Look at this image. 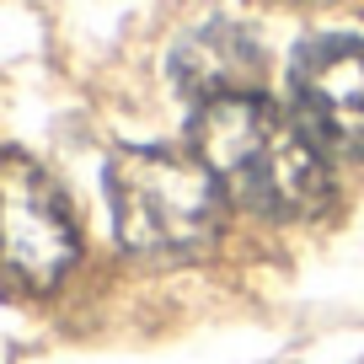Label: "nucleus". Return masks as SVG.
<instances>
[{
    "label": "nucleus",
    "mask_w": 364,
    "mask_h": 364,
    "mask_svg": "<svg viewBox=\"0 0 364 364\" xmlns=\"http://www.w3.org/2000/svg\"><path fill=\"white\" fill-rule=\"evenodd\" d=\"M289 102L321 156H364V38H306L289 59Z\"/></svg>",
    "instance_id": "20e7f679"
},
{
    "label": "nucleus",
    "mask_w": 364,
    "mask_h": 364,
    "mask_svg": "<svg viewBox=\"0 0 364 364\" xmlns=\"http://www.w3.org/2000/svg\"><path fill=\"white\" fill-rule=\"evenodd\" d=\"M107 204L124 252L145 262H188L220 236L225 193L198 156L145 145L107 161Z\"/></svg>",
    "instance_id": "f03ea898"
},
{
    "label": "nucleus",
    "mask_w": 364,
    "mask_h": 364,
    "mask_svg": "<svg viewBox=\"0 0 364 364\" xmlns=\"http://www.w3.org/2000/svg\"><path fill=\"white\" fill-rule=\"evenodd\" d=\"M193 156L209 166L220 193L262 220H311L332 204L321 145L262 91H236L198 107Z\"/></svg>",
    "instance_id": "f257e3e1"
},
{
    "label": "nucleus",
    "mask_w": 364,
    "mask_h": 364,
    "mask_svg": "<svg viewBox=\"0 0 364 364\" xmlns=\"http://www.w3.org/2000/svg\"><path fill=\"white\" fill-rule=\"evenodd\" d=\"M262 54L236 22H204L188 33L171 54V80L182 97H193L198 107L215 97H236V91H257Z\"/></svg>",
    "instance_id": "39448f33"
},
{
    "label": "nucleus",
    "mask_w": 364,
    "mask_h": 364,
    "mask_svg": "<svg viewBox=\"0 0 364 364\" xmlns=\"http://www.w3.org/2000/svg\"><path fill=\"white\" fill-rule=\"evenodd\" d=\"M80 257V230L59 182L27 156H0V284L54 289Z\"/></svg>",
    "instance_id": "7ed1b4c3"
}]
</instances>
